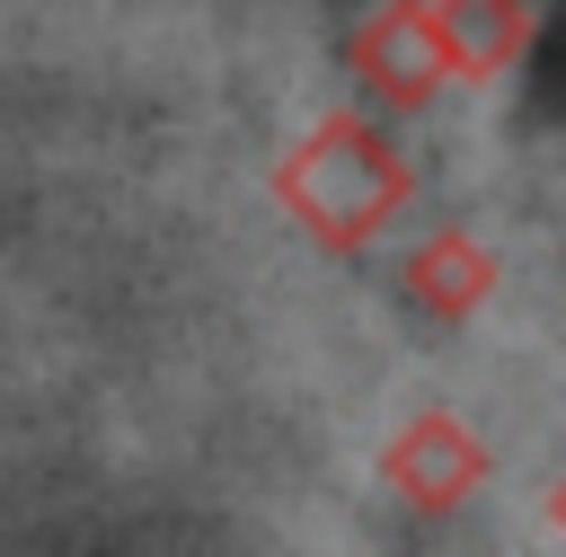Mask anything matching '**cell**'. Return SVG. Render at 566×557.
Listing matches in <instances>:
<instances>
[]
</instances>
